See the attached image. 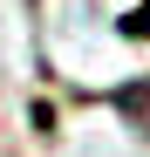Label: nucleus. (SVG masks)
I'll use <instances>...</instances> for the list:
<instances>
[{
    "mask_svg": "<svg viewBox=\"0 0 150 157\" xmlns=\"http://www.w3.org/2000/svg\"><path fill=\"white\" fill-rule=\"evenodd\" d=\"M109 109L137 130V137H150V75H137V82H123V89H109Z\"/></svg>",
    "mask_w": 150,
    "mask_h": 157,
    "instance_id": "f257e3e1",
    "label": "nucleus"
},
{
    "mask_svg": "<svg viewBox=\"0 0 150 157\" xmlns=\"http://www.w3.org/2000/svg\"><path fill=\"white\" fill-rule=\"evenodd\" d=\"M123 34H150V14H130V21H123Z\"/></svg>",
    "mask_w": 150,
    "mask_h": 157,
    "instance_id": "f03ea898",
    "label": "nucleus"
}]
</instances>
